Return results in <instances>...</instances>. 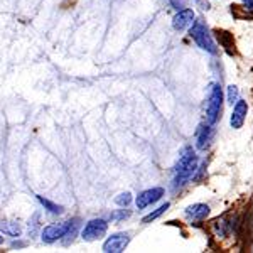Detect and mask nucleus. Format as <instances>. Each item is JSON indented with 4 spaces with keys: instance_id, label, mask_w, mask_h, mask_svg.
Masks as SVG:
<instances>
[{
    "instance_id": "dca6fc26",
    "label": "nucleus",
    "mask_w": 253,
    "mask_h": 253,
    "mask_svg": "<svg viewBox=\"0 0 253 253\" xmlns=\"http://www.w3.org/2000/svg\"><path fill=\"white\" fill-rule=\"evenodd\" d=\"M78 219H71V223H69V228H68V231H66V235L63 236V242L64 245H68L69 242H73V238H75V235H76V230H78Z\"/></svg>"
},
{
    "instance_id": "20e7f679",
    "label": "nucleus",
    "mask_w": 253,
    "mask_h": 253,
    "mask_svg": "<svg viewBox=\"0 0 253 253\" xmlns=\"http://www.w3.org/2000/svg\"><path fill=\"white\" fill-rule=\"evenodd\" d=\"M107 230H108V223L101 218H96L86 223V226L81 231V236H83L84 242H95V240H100L101 236H105Z\"/></svg>"
},
{
    "instance_id": "1a4fd4ad",
    "label": "nucleus",
    "mask_w": 253,
    "mask_h": 253,
    "mask_svg": "<svg viewBox=\"0 0 253 253\" xmlns=\"http://www.w3.org/2000/svg\"><path fill=\"white\" fill-rule=\"evenodd\" d=\"M247 112H248V105L247 101L243 100H238L235 103V108H233V113H231V118H230V124H231V128H242L243 124H245V118H247Z\"/></svg>"
},
{
    "instance_id": "7ed1b4c3",
    "label": "nucleus",
    "mask_w": 253,
    "mask_h": 253,
    "mask_svg": "<svg viewBox=\"0 0 253 253\" xmlns=\"http://www.w3.org/2000/svg\"><path fill=\"white\" fill-rule=\"evenodd\" d=\"M221 107H223V91L219 84H211V95L208 100L206 107V122L210 125H214L218 118L221 117Z\"/></svg>"
},
{
    "instance_id": "0eeeda50",
    "label": "nucleus",
    "mask_w": 253,
    "mask_h": 253,
    "mask_svg": "<svg viewBox=\"0 0 253 253\" xmlns=\"http://www.w3.org/2000/svg\"><path fill=\"white\" fill-rule=\"evenodd\" d=\"M164 196V189L162 187H152V189H147L144 193H140L135 199V205L138 210H145L147 206H150L152 203L159 201V199Z\"/></svg>"
},
{
    "instance_id": "9d476101",
    "label": "nucleus",
    "mask_w": 253,
    "mask_h": 253,
    "mask_svg": "<svg viewBox=\"0 0 253 253\" xmlns=\"http://www.w3.org/2000/svg\"><path fill=\"white\" fill-rule=\"evenodd\" d=\"M213 126H211L210 124H208L206 126H201L198 132V149L199 150H206L208 147H210L211 140H213Z\"/></svg>"
},
{
    "instance_id": "39448f33",
    "label": "nucleus",
    "mask_w": 253,
    "mask_h": 253,
    "mask_svg": "<svg viewBox=\"0 0 253 253\" xmlns=\"http://www.w3.org/2000/svg\"><path fill=\"white\" fill-rule=\"evenodd\" d=\"M69 223L71 221H64V223H59V224H49L42 230V235H41V238H42L44 243H54L58 242V240H63V236L66 235L68 228H69Z\"/></svg>"
},
{
    "instance_id": "f03ea898",
    "label": "nucleus",
    "mask_w": 253,
    "mask_h": 253,
    "mask_svg": "<svg viewBox=\"0 0 253 253\" xmlns=\"http://www.w3.org/2000/svg\"><path fill=\"white\" fill-rule=\"evenodd\" d=\"M189 36L196 41V44L201 49H205L206 52H210V54H218V47H216L210 31H208V27L203 22L193 24L189 31Z\"/></svg>"
},
{
    "instance_id": "a211bd4d",
    "label": "nucleus",
    "mask_w": 253,
    "mask_h": 253,
    "mask_svg": "<svg viewBox=\"0 0 253 253\" xmlns=\"http://www.w3.org/2000/svg\"><path fill=\"white\" fill-rule=\"evenodd\" d=\"M238 101V88L235 86V84H230L228 86V103L233 105Z\"/></svg>"
},
{
    "instance_id": "2eb2a0df",
    "label": "nucleus",
    "mask_w": 253,
    "mask_h": 253,
    "mask_svg": "<svg viewBox=\"0 0 253 253\" xmlns=\"http://www.w3.org/2000/svg\"><path fill=\"white\" fill-rule=\"evenodd\" d=\"M169 206H170L169 203H166V205H162L161 208H157V210H156V211H152V213H150V214L144 216V218H142V223H144V224H149L150 221H154V219H157L159 216L164 214L166 211L169 210Z\"/></svg>"
},
{
    "instance_id": "6e6552de",
    "label": "nucleus",
    "mask_w": 253,
    "mask_h": 253,
    "mask_svg": "<svg viewBox=\"0 0 253 253\" xmlns=\"http://www.w3.org/2000/svg\"><path fill=\"white\" fill-rule=\"evenodd\" d=\"M194 24V12L191 9H181L172 19V27L175 31H184Z\"/></svg>"
},
{
    "instance_id": "412c9836",
    "label": "nucleus",
    "mask_w": 253,
    "mask_h": 253,
    "mask_svg": "<svg viewBox=\"0 0 253 253\" xmlns=\"http://www.w3.org/2000/svg\"><path fill=\"white\" fill-rule=\"evenodd\" d=\"M2 243H3V236L0 235V245H2Z\"/></svg>"
},
{
    "instance_id": "f3484780",
    "label": "nucleus",
    "mask_w": 253,
    "mask_h": 253,
    "mask_svg": "<svg viewBox=\"0 0 253 253\" xmlns=\"http://www.w3.org/2000/svg\"><path fill=\"white\" fill-rule=\"evenodd\" d=\"M115 203L118 206H128L130 203H132V194H130V193H122L120 196H117V198H115Z\"/></svg>"
},
{
    "instance_id": "f8f14e48",
    "label": "nucleus",
    "mask_w": 253,
    "mask_h": 253,
    "mask_svg": "<svg viewBox=\"0 0 253 253\" xmlns=\"http://www.w3.org/2000/svg\"><path fill=\"white\" fill-rule=\"evenodd\" d=\"M216 36H218L219 42L223 44L224 47H226L228 54H233V51H231V47H235L233 44V38H231L230 32H224V31H216Z\"/></svg>"
},
{
    "instance_id": "ddd939ff",
    "label": "nucleus",
    "mask_w": 253,
    "mask_h": 253,
    "mask_svg": "<svg viewBox=\"0 0 253 253\" xmlns=\"http://www.w3.org/2000/svg\"><path fill=\"white\" fill-rule=\"evenodd\" d=\"M0 230L10 236H19L20 231H22L17 223H10V221H0Z\"/></svg>"
},
{
    "instance_id": "aec40b11",
    "label": "nucleus",
    "mask_w": 253,
    "mask_h": 253,
    "mask_svg": "<svg viewBox=\"0 0 253 253\" xmlns=\"http://www.w3.org/2000/svg\"><path fill=\"white\" fill-rule=\"evenodd\" d=\"M243 3L248 10H253V0H243Z\"/></svg>"
},
{
    "instance_id": "423d86ee",
    "label": "nucleus",
    "mask_w": 253,
    "mask_h": 253,
    "mask_svg": "<svg viewBox=\"0 0 253 253\" xmlns=\"http://www.w3.org/2000/svg\"><path fill=\"white\" fill-rule=\"evenodd\" d=\"M128 242H130L128 233H115L103 243V252L105 253H120L126 248Z\"/></svg>"
},
{
    "instance_id": "9b49d317",
    "label": "nucleus",
    "mask_w": 253,
    "mask_h": 253,
    "mask_svg": "<svg viewBox=\"0 0 253 253\" xmlns=\"http://www.w3.org/2000/svg\"><path fill=\"white\" fill-rule=\"evenodd\" d=\"M208 214H210V206H208V205H203V203L193 205V206H189V208L186 210V216H187V218L198 219V221L205 219Z\"/></svg>"
},
{
    "instance_id": "4468645a",
    "label": "nucleus",
    "mask_w": 253,
    "mask_h": 253,
    "mask_svg": "<svg viewBox=\"0 0 253 253\" xmlns=\"http://www.w3.org/2000/svg\"><path fill=\"white\" fill-rule=\"evenodd\" d=\"M38 199H39L41 205H42L49 211V213H52V214H61V213H63V206L54 205V203L49 201V199H46V198H42V196H38Z\"/></svg>"
},
{
    "instance_id": "f257e3e1",
    "label": "nucleus",
    "mask_w": 253,
    "mask_h": 253,
    "mask_svg": "<svg viewBox=\"0 0 253 253\" xmlns=\"http://www.w3.org/2000/svg\"><path fill=\"white\" fill-rule=\"evenodd\" d=\"M196 169H198V156L194 154L193 147H184L181 152V157H179L177 166H175L174 181H172L174 189L184 187L194 175Z\"/></svg>"
},
{
    "instance_id": "6ab92c4d",
    "label": "nucleus",
    "mask_w": 253,
    "mask_h": 253,
    "mask_svg": "<svg viewBox=\"0 0 253 253\" xmlns=\"http://www.w3.org/2000/svg\"><path fill=\"white\" fill-rule=\"evenodd\" d=\"M194 2L201 10H210L211 9V3L208 2V0H194Z\"/></svg>"
}]
</instances>
